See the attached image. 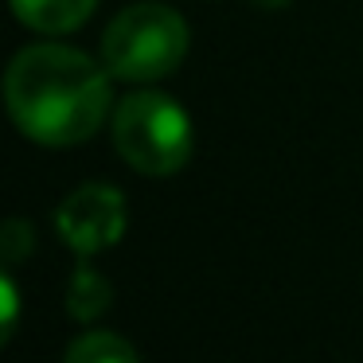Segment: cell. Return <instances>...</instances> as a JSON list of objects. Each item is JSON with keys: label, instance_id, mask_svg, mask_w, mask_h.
<instances>
[{"label": "cell", "instance_id": "ba28073f", "mask_svg": "<svg viewBox=\"0 0 363 363\" xmlns=\"http://www.w3.org/2000/svg\"><path fill=\"white\" fill-rule=\"evenodd\" d=\"M262 9H281V4H289V0H258Z\"/></svg>", "mask_w": 363, "mask_h": 363}, {"label": "cell", "instance_id": "6da1fadb", "mask_svg": "<svg viewBox=\"0 0 363 363\" xmlns=\"http://www.w3.org/2000/svg\"><path fill=\"white\" fill-rule=\"evenodd\" d=\"M4 98L24 137L51 149L82 145L110 113V67L63 43H35L12 59Z\"/></svg>", "mask_w": 363, "mask_h": 363}, {"label": "cell", "instance_id": "7a4b0ae2", "mask_svg": "<svg viewBox=\"0 0 363 363\" xmlns=\"http://www.w3.org/2000/svg\"><path fill=\"white\" fill-rule=\"evenodd\" d=\"M188 55V24L168 4H129L102 35V63L113 79L157 82L168 79Z\"/></svg>", "mask_w": 363, "mask_h": 363}, {"label": "cell", "instance_id": "5b68a950", "mask_svg": "<svg viewBox=\"0 0 363 363\" xmlns=\"http://www.w3.org/2000/svg\"><path fill=\"white\" fill-rule=\"evenodd\" d=\"M94 4L98 0H12V12L32 32L63 35V32H74L79 24H86Z\"/></svg>", "mask_w": 363, "mask_h": 363}, {"label": "cell", "instance_id": "3957f363", "mask_svg": "<svg viewBox=\"0 0 363 363\" xmlns=\"http://www.w3.org/2000/svg\"><path fill=\"white\" fill-rule=\"evenodd\" d=\"M113 149L141 176H172L191 160V118L168 94H129L113 110Z\"/></svg>", "mask_w": 363, "mask_h": 363}, {"label": "cell", "instance_id": "8992f818", "mask_svg": "<svg viewBox=\"0 0 363 363\" xmlns=\"http://www.w3.org/2000/svg\"><path fill=\"white\" fill-rule=\"evenodd\" d=\"M63 363H141L133 344L113 332H86L67 347Z\"/></svg>", "mask_w": 363, "mask_h": 363}, {"label": "cell", "instance_id": "52a82bcc", "mask_svg": "<svg viewBox=\"0 0 363 363\" xmlns=\"http://www.w3.org/2000/svg\"><path fill=\"white\" fill-rule=\"evenodd\" d=\"M0 293H4V340H9V336H12V328H16V316H20L16 285H12V277H4V281H0Z\"/></svg>", "mask_w": 363, "mask_h": 363}, {"label": "cell", "instance_id": "277c9868", "mask_svg": "<svg viewBox=\"0 0 363 363\" xmlns=\"http://www.w3.org/2000/svg\"><path fill=\"white\" fill-rule=\"evenodd\" d=\"M59 235L71 242L74 254H94L118 242L125 230V199L110 184H86L59 207Z\"/></svg>", "mask_w": 363, "mask_h": 363}]
</instances>
